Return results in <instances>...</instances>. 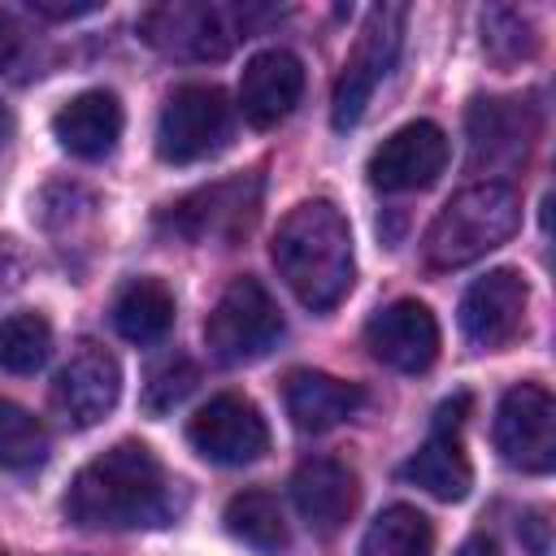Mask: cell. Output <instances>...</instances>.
<instances>
[{"mask_svg": "<svg viewBox=\"0 0 556 556\" xmlns=\"http://www.w3.org/2000/svg\"><path fill=\"white\" fill-rule=\"evenodd\" d=\"M113 326L130 343H156L174 326V295L161 278H130L113 300Z\"/></svg>", "mask_w": 556, "mask_h": 556, "instance_id": "21", "label": "cell"}, {"mask_svg": "<svg viewBox=\"0 0 556 556\" xmlns=\"http://www.w3.org/2000/svg\"><path fill=\"white\" fill-rule=\"evenodd\" d=\"M48 460V426L0 395V469H35Z\"/></svg>", "mask_w": 556, "mask_h": 556, "instance_id": "24", "label": "cell"}, {"mask_svg": "<svg viewBox=\"0 0 556 556\" xmlns=\"http://www.w3.org/2000/svg\"><path fill=\"white\" fill-rule=\"evenodd\" d=\"M256 204H261V178L243 174V178H226V182L191 191L187 200L169 204L161 222L174 235L195 239V243H204V239H239L252 226Z\"/></svg>", "mask_w": 556, "mask_h": 556, "instance_id": "10", "label": "cell"}, {"mask_svg": "<svg viewBox=\"0 0 556 556\" xmlns=\"http://www.w3.org/2000/svg\"><path fill=\"white\" fill-rule=\"evenodd\" d=\"M530 287L517 269H491L460 295V330L473 348H504L526 321Z\"/></svg>", "mask_w": 556, "mask_h": 556, "instance_id": "14", "label": "cell"}, {"mask_svg": "<svg viewBox=\"0 0 556 556\" xmlns=\"http://www.w3.org/2000/svg\"><path fill=\"white\" fill-rule=\"evenodd\" d=\"M365 404V391L356 382H343L321 369H295L287 378V417L304 434H321L339 421H348Z\"/></svg>", "mask_w": 556, "mask_h": 556, "instance_id": "19", "label": "cell"}, {"mask_svg": "<svg viewBox=\"0 0 556 556\" xmlns=\"http://www.w3.org/2000/svg\"><path fill=\"white\" fill-rule=\"evenodd\" d=\"M122 104L113 91H78L74 100H65L56 113H52V135L56 143L70 152V156H83V161H100L117 148L122 139Z\"/></svg>", "mask_w": 556, "mask_h": 556, "instance_id": "18", "label": "cell"}, {"mask_svg": "<svg viewBox=\"0 0 556 556\" xmlns=\"http://www.w3.org/2000/svg\"><path fill=\"white\" fill-rule=\"evenodd\" d=\"M191 387H195V365H191L187 356H165L161 365L148 369L143 408H148V413H169Z\"/></svg>", "mask_w": 556, "mask_h": 556, "instance_id": "27", "label": "cell"}, {"mask_svg": "<svg viewBox=\"0 0 556 556\" xmlns=\"http://www.w3.org/2000/svg\"><path fill=\"white\" fill-rule=\"evenodd\" d=\"M456 556H500V547H495V539H486V534H469V539L456 547Z\"/></svg>", "mask_w": 556, "mask_h": 556, "instance_id": "30", "label": "cell"}, {"mask_svg": "<svg viewBox=\"0 0 556 556\" xmlns=\"http://www.w3.org/2000/svg\"><path fill=\"white\" fill-rule=\"evenodd\" d=\"M465 126H469V165L504 169L526 156L534 135V109L530 100H473Z\"/></svg>", "mask_w": 556, "mask_h": 556, "instance_id": "16", "label": "cell"}, {"mask_svg": "<svg viewBox=\"0 0 556 556\" xmlns=\"http://www.w3.org/2000/svg\"><path fill=\"white\" fill-rule=\"evenodd\" d=\"M35 13L43 17H78V13H96V4H52V0H30Z\"/></svg>", "mask_w": 556, "mask_h": 556, "instance_id": "28", "label": "cell"}, {"mask_svg": "<svg viewBox=\"0 0 556 556\" xmlns=\"http://www.w3.org/2000/svg\"><path fill=\"white\" fill-rule=\"evenodd\" d=\"M13 52H17V26L9 13H0V70L13 61Z\"/></svg>", "mask_w": 556, "mask_h": 556, "instance_id": "29", "label": "cell"}, {"mask_svg": "<svg viewBox=\"0 0 556 556\" xmlns=\"http://www.w3.org/2000/svg\"><path fill=\"white\" fill-rule=\"evenodd\" d=\"M278 339H282V313L256 278H235L217 295L204 321V348L217 365L261 361L269 348H278Z\"/></svg>", "mask_w": 556, "mask_h": 556, "instance_id": "5", "label": "cell"}, {"mask_svg": "<svg viewBox=\"0 0 556 556\" xmlns=\"http://www.w3.org/2000/svg\"><path fill=\"white\" fill-rule=\"evenodd\" d=\"M139 35L178 61H217L239 39V13L208 0H174L156 4L139 17Z\"/></svg>", "mask_w": 556, "mask_h": 556, "instance_id": "7", "label": "cell"}, {"mask_svg": "<svg viewBox=\"0 0 556 556\" xmlns=\"http://www.w3.org/2000/svg\"><path fill=\"white\" fill-rule=\"evenodd\" d=\"M365 348L387 369L421 374L439 356V321L421 300H395L365 321Z\"/></svg>", "mask_w": 556, "mask_h": 556, "instance_id": "13", "label": "cell"}, {"mask_svg": "<svg viewBox=\"0 0 556 556\" xmlns=\"http://www.w3.org/2000/svg\"><path fill=\"white\" fill-rule=\"evenodd\" d=\"M291 495H295V508L308 521V530L321 534V539H334L352 521L356 500H361V486H356V473L343 460H334V456H308L295 469V478H291Z\"/></svg>", "mask_w": 556, "mask_h": 556, "instance_id": "15", "label": "cell"}, {"mask_svg": "<svg viewBox=\"0 0 556 556\" xmlns=\"http://www.w3.org/2000/svg\"><path fill=\"white\" fill-rule=\"evenodd\" d=\"M304 96V65L287 48H265L243 65L239 113L252 126H278Z\"/></svg>", "mask_w": 556, "mask_h": 556, "instance_id": "17", "label": "cell"}, {"mask_svg": "<svg viewBox=\"0 0 556 556\" xmlns=\"http://www.w3.org/2000/svg\"><path fill=\"white\" fill-rule=\"evenodd\" d=\"M443 165H447V135L434 122H408L374 148L365 174L378 191H421L443 174Z\"/></svg>", "mask_w": 556, "mask_h": 556, "instance_id": "12", "label": "cell"}, {"mask_svg": "<svg viewBox=\"0 0 556 556\" xmlns=\"http://www.w3.org/2000/svg\"><path fill=\"white\" fill-rule=\"evenodd\" d=\"M482 48L495 61L508 65V61H521V56L534 52V35H530V26H526L521 13H513V9H486L482 13Z\"/></svg>", "mask_w": 556, "mask_h": 556, "instance_id": "26", "label": "cell"}, {"mask_svg": "<svg viewBox=\"0 0 556 556\" xmlns=\"http://www.w3.org/2000/svg\"><path fill=\"white\" fill-rule=\"evenodd\" d=\"M117 395H122V365L100 343H83L61 365V374L52 382V408L74 430H87V426L104 421L117 408Z\"/></svg>", "mask_w": 556, "mask_h": 556, "instance_id": "11", "label": "cell"}, {"mask_svg": "<svg viewBox=\"0 0 556 556\" xmlns=\"http://www.w3.org/2000/svg\"><path fill=\"white\" fill-rule=\"evenodd\" d=\"M495 447L526 473H547L556 465V404L539 382H517L500 395Z\"/></svg>", "mask_w": 556, "mask_h": 556, "instance_id": "8", "label": "cell"}, {"mask_svg": "<svg viewBox=\"0 0 556 556\" xmlns=\"http://www.w3.org/2000/svg\"><path fill=\"white\" fill-rule=\"evenodd\" d=\"M178 508V482L165 473L156 452L135 439L87 460L65 491V517L83 530H148L174 521Z\"/></svg>", "mask_w": 556, "mask_h": 556, "instance_id": "1", "label": "cell"}, {"mask_svg": "<svg viewBox=\"0 0 556 556\" xmlns=\"http://www.w3.org/2000/svg\"><path fill=\"white\" fill-rule=\"evenodd\" d=\"M222 521L248 547H261V552L287 547V517H282V508H278V500L269 491H239V495H230Z\"/></svg>", "mask_w": 556, "mask_h": 556, "instance_id": "23", "label": "cell"}, {"mask_svg": "<svg viewBox=\"0 0 556 556\" xmlns=\"http://www.w3.org/2000/svg\"><path fill=\"white\" fill-rule=\"evenodd\" d=\"M52 352V326L43 313H13L0 321V369L35 374Z\"/></svg>", "mask_w": 556, "mask_h": 556, "instance_id": "25", "label": "cell"}, {"mask_svg": "<svg viewBox=\"0 0 556 556\" xmlns=\"http://www.w3.org/2000/svg\"><path fill=\"white\" fill-rule=\"evenodd\" d=\"M404 478L421 491H430L434 500H465L473 486V469L469 456L456 439V430H434L408 460H404Z\"/></svg>", "mask_w": 556, "mask_h": 556, "instance_id": "20", "label": "cell"}, {"mask_svg": "<svg viewBox=\"0 0 556 556\" xmlns=\"http://www.w3.org/2000/svg\"><path fill=\"white\" fill-rule=\"evenodd\" d=\"M517 222H521V200L508 182L495 178L473 182L439 208V217L421 239V261L430 269H460L486 256L491 248H500L517 230Z\"/></svg>", "mask_w": 556, "mask_h": 556, "instance_id": "3", "label": "cell"}, {"mask_svg": "<svg viewBox=\"0 0 556 556\" xmlns=\"http://www.w3.org/2000/svg\"><path fill=\"white\" fill-rule=\"evenodd\" d=\"M230 130L235 104L226 100V91L208 83H182L165 96V109L156 117V156L169 165L217 156L230 143Z\"/></svg>", "mask_w": 556, "mask_h": 556, "instance_id": "4", "label": "cell"}, {"mask_svg": "<svg viewBox=\"0 0 556 556\" xmlns=\"http://www.w3.org/2000/svg\"><path fill=\"white\" fill-rule=\"evenodd\" d=\"M187 443L213 465H252L269 452V426L243 395H213L191 421Z\"/></svg>", "mask_w": 556, "mask_h": 556, "instance_id": "9", "label": "cell"}, {"mask_svg": "<svg viewBox=\"0 0 556 556\" xmlns=\"http://www.w3.org/2000/svg\"><path fill=\"white\" fill-rule=\"evenodd\" d=\"M430 547H434V526L413 504L382 508L361 539V556H430Z\"/></svg>", "mask_w": 556, "mask_h": 556, "instance_id": "22", "label": "cell"}, {"mask_svg": "<svg viewBox=\"0 0 556 556\" xmlns=\"http://www.w3.org/2000/svg\"><path fill=\"white\" fill-rule=\"evenodd\" d=\"M400 35H404V9L400 4H378L369 9L356 48L343 61V74L334 83V100H330V122L334 130H348L365 117L378 83L391 74L395 52H400Z\"/></svg>", "mask_w": 556, "mask_h": 556, "instance_id": "6", "label": "cell"}, {"mask_svg": "<svg viewBox=\"0 0 556 556\" xmlns=\"http://www.w3.org/2000/svg\"><path fill=\"white\" fill-rule=\"evenodd\" d=\"M269 256H274L278 278L313 313L334 308L352 291V278H356L352 230H348V217L330 200H300L278 222Z\"/></svg>", "mask_w": 556, "mask_h": 556, "instance_id": "2", "label": "cell"}]
</instances>
